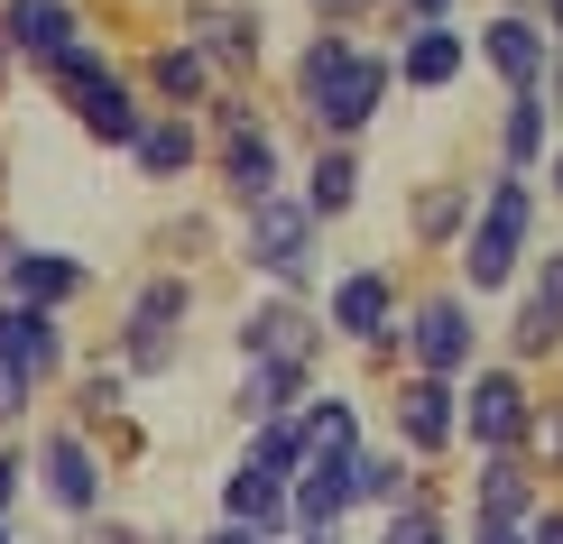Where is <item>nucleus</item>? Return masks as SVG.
<instances>
[{"mask_svg": "<svg viewBox=\"0 0 563 544\" xmlns=\"http://www.w3.org/2000/svg\"><path fill=\"white\" fill-rule=\"evenodd\" d=\"M287 75V102L305 121V148L333 138V148H369V130L388 121L397 75H388V46L379 37H351V29H305L296 56L277 65Z\"/></svg>", "mask_w": 563, "mask_h": 544, "instance_id": "nucleus-1", "label": "nucleus"}, {"mask_svg": "<svg viewBox=\"0 0 563 544\" xmlns=\"http://www.w3.org/2000/svg\"><path fill=\"white\" fill-rule=\"evenodd\" d=\"M472 185L481 203H472V231L453 241V287L472 304H499L527 287V258L545 249V195H536V176H508V167H489Z\"/></svg>", "mask_w": 563, "mask_h": 544, "instance_id": "nucleus-2", "label": "nucleus"}, {"mask_svg": "<svg viewBox=\"0 0 563 544\" xmlns=\"http://www.w3.org/2000/svg\"><path fill=\"white\" fill-rule=\"evenodd\" d=\"M203 176H213V212H231V222L296 185L287 130H277V111H260V92H213L203 102Z\"/></svg>", "mask_w": 563, "mask_h": 544, "instance_id": "nucleus-3", "label": "nucleus"}, {"mask_svg": "<svg viewBox=\"0 0 563 544\" xmlns=\"http://www.w3.org/2000/svg\"><path fill=\"white\" fill-rule=\"evenodd\" d=\"M195 304L203 287L185 268H148L139 287L121 296V323H111V369L130 378H176L185 369V333H195Z\"/></svg>", "mask_w": 563, "mask_h": 544, "instance_id": "nucleus-4", "label": "nucleus"}, {"mask_svg": "<svg viewBox=\"0 0 563 544\" xmlns=\"http://www.w3.org/2000/svg\"><path fill=\"white\" fill-rule=\"evenodd\" d=\"M231 258L260 277V296H296V304H314L323 277H333L323 231H314V212L296 195H268L260 212H241V222H231Z\"/></svg>", "mask_w": 563, "mask_h": 544, "instance_id": "nucleus-5", "label": "nucleus"}, {"mask_svg": "<svg viewBox=\"0 0 563 544\" xmlns=\"http://www.w3.org/2000/svg\"><path fill=\"white\" fill-rule=\"evenodd\" d=\"M397 342H407V369H426V378H472L489 360V323H481V304L453 287V277H434V287H407V314H397Z\"/></svg>", "mask_w": 563, "mask_h": 544, "instance_id": "nucleus-6", "label": "nucleus"}, {"mask_svg": "<svg viewBox=\"0 0 563 544\" xmlns=\"http://www.w3.org/2000/svg\"><path fill=\"white\" fill-rule=\"evenodd\" d=\"M176 37H195V56L213 65L222 92H260L268 56H277L260 0H185V10H176Z\"/></svg>", "mask_w": 563, "mask_h": 544, "instance_id": "nucleus-7", "label": "nucleus"}, {"mask_svg": "<svg viewBox=\"0 0 563 544\" xmlns=\"http://www.w3.org/2000/svg\"><path fill=\"white\" fill-rule=\"evenodd\" d=\"M314 314H323V342L369 351L379 333H397V314H407V277H397L388 258H351V268H333V277H323Z\"/></svg>", "mask_w": 563, "mask_h": 544, "instance_id": "nucleus-8", "label": "nucleus"}, {"mask_svg": "<svg viewBox=\"0 0 563 544\" xmlns=\"http://www.w3.org/2000/svg\"><path fill=\"white\" fill-rule=\"evenodd\" d=\"M29 489L56 517H102L111 508V462H102V443L75 434V424H37V443H29Z\"/></svg>", "mask_w": 563, "mask_h": 544, "instance_id": "nucleus-9", "label": "nucleus"}, {"mask_svg": "<svg viewBox=\"0 0 563 544\" xmlns=\"http://www.w3.org/2000/svg\"><path fill=\"white\" fill-rule=\"evenodd\" d=\"M536 378L508 369L499 351L462 378V453H527V424H536Z\"/></svg>", "mask_w": 563, "mask_h": 544, "instance_id": "nucleus-10", "label": "nucleus"}, {"mask_svg": "<svg viewBox=\"0 0 563 544\" xmlns=\"http://www.w3.org/2000/svg\"><path fill=\"white\" fill-rule=\"evenodd\" d=\"M388 453H407L416 470H434L443 453H462V388L426 369L388 378Z\"/></svg>", "mask_w": 563, "mask_h": 544, "instance_id": "nucleus-11", "label": "nucleus"}, {"mask_svg": "<svg viewBox=\"0 0 563 544\" xmlns=\"http://www.w3.org/2000/svg\"><path fill=\"white\" fill-rule=\"evenodd\" d=\"M231 351H241V360H296V369L333 360L323 314H314V304H296V296H250L241 314H231Z\"/></svg>", "mask_w": 563, "mask_h": 544, "instance_id": "nucleus-12", "label": "nucleus"}, {"mask_svg": "<svg viewBox=\"0 0 563 544\" xmlns=\"http://www.w3.org/2000/svg\"><path fill=\"white\" fill-rule=\"evenodd\" d=\"M130 65V84H139V102H148V111H185V121H203V102H213V65H203L195 56V37H148V46H139V56H121Z\"/></svg>", "mask_w": 563, "mask_h": 544, "instance_id": "nucleus-13", "label": "nucleus"}, {"mask_svg": "<svg viewBox=\"0 0 563 544\" xmlns=\"http://www.w3.org/2000/svg\"><path fill=\"white\" fill-rule=\"evenodd\" d=\"M351 508H361V453H351V443H305V462H296V489H287V517H296V535L351 526Z\"/></svg>", "mask_w": 563, "mask_h": 544, "instance_id": "nucleus-14", "label": "nucleus"}, {"mask_svg": "<svg viewBox=\"0 0 563 544\" xmlns=\"http://www.w3.org/2000/svg\"><path fill=\"white\" fill-rule=\"evenodd\" d=\"M472 65H481L499 92H536V84H545V65H554V37L536 29V10H481Z\"/></svg>", "mask_w": 563, "mask_h": 544, "instance_id": "nucleus-15", "label": "nucleus"}, {"mask_svg": "<svg viewBox=\"0 0 563 544\" xmlns=\"http://www.w3.org/2000/svg\"><path fill=\"white\" fill-rule=\"evenodd\" d=\"M0 369H19L29 388H65L75 378V333H65V314H37V304L0 296Z\"/></svg>", "mask_w": 563, "mask_h": 544, "instance_id": "nucleus-16", "label": "nucleus"}, {"mask_svg": "<svg viewBox=\"0 0 563 544\" xmlns=\"http://www.w3.org/2000/svg\"><path fill=\"white\" fill-rule=\"evenodd\" d=\"M545 470L527 453H472V480H462V517L472 526H527L536 508H545Z\"/></svg>", "mask_w": 563, "mask_h": 544, "instance_id": "nucleus-17", "label": "nucleus"}, {"mask_svg": "<svg viewBox=\"0 0 563 544\" xmlns=\"http://www.w3.org/2000/svg\"><path fill=\"white\" fill-rule=\"evenodd\" d=\"M388 75H397V92H416V102H443V92H462V75H472V19L388 37Z\"/></svg>", "mask_w": 563, "mask_h": 544, "instance_id": "nucleus-18", "label": "nucleus"}, {"mask_svg": "<svg viewBox=\"0 0 563 544\" xmlns=\"http://www.w3.org/2000/svg\"><path fill=\"white\" fill-rule=\"evenodd\" d=\"M287 195L314 212V231H342L351 212H361V195H369V157L361 148H333V138H314V148L296 157V185Z\"/></svg>", "mask_w": 563, "mask_h": 544, "instance_id": "nucleus-19", "label": "nucleus"}, {"mask_svg": "<svg viewBox=\"0 0 563 544\" xmlns=\"http://www.w3.org/2000/svg\"><path fill=\"white\" fill-rule=\"evenodd\" d=\"M75 37H92L84 0H0V46H10V65H19V75L56 65Z\"/></svg>", "mask_w": 563, "mask_h": 544, "instance_id": "nucleus-20", "label": "nucleus"}, {"mask_svg": "<svg viewBox=\"0 0 563 544\" xmlns=\"http://www.w3.org/2000/svg\"><path fill=\"white\" fill-rule=\"evenodd\" d=\"M472 203H481L472 176H426V185H407V249L453 258V241L472 231Z\"/></svg>", "mask_w": 563, "mask_h": 544, "instance_id": "nucleus-21", "label": "nucleus"}, {"mask_svg": "<svg viewBox=\"0 0 563 544\" xmlns=\"http://www.w3.org/2000/svg\"><path fill=\"white\" fill-rule=\"evenodd\" d=\"M102 287V268H92L84 249H56V241H29V258H19V304H37V314H75V304Z\"/></svg>", "mask_w": 563, "mask_h": 544, "instance_id": "nucleus-22", "label": "nucleus"}, {"mask_svg": "<svg viewBox=\"0 0 563 544\" xmlns=\"http://www.w3.org/2000/svg\"><path fill=\"white\" fill-rule=\"evenodd\" d=\"M130 176L139 185H195L203 176V121H185V111H148V130L130 138Z\"/></svg>", "mask_w": 563, "mask_h": 544, "instance_id": "nucleus-23", "label": "nucleus"}, {"mask_svg": "<svg viewBox=\"0 0 563 544\" xmlns=\"http://www.w3.org/2000/svg\"><path fill=\"white\" fill-rule=\"evenodd\" d=\"M65 121H75V138L84 148H102V157H130V138L148 130V102H139V84H130V65L111 84H92L75 111H65Z\"/></svg>", "mask_w": 563, "mask_h": 544, "instance_id": "nucleus-24", "label": "nucleus"}, {"mask_svg": "<svg viewBox=\"0 0 563 544\" xmlns=\"http://www.w3.org/2000/svg\"><path fill=\"white\" fill-rule=\"evenodd\" d=\"M545 148H554V111L536 102V92H499V111H489V167L536 176Z\"/></svg>", "mask_w": 563, "mask_h": 544, "instance_id": "nucleus-25", "label": "nucleus"}, {"mask_svg": "<svg viewBox=\"0 0 563 544\" xmlns=\"http://www.w3.org/2000/svg\"><path fill=\"white\" fill-rule=\"evenodd\" d=\"M314 388H323V369H296V360H241L231 415H241V434H250V424H277V415H296Z\"/></svg>", "mask_w": 563, "mask_h": 544, "instance_id": "nucleus-26", "label": "nucleus"}, {"mask_svg": "<svg viewBox=\"0 0 563 544\" xmlns=\"http://www.w3.org/2000/svg\"><path fill=\"white\" fill-rule=\"evenodd\" d=\"M499 360H508V369H527V378L563 360V314H554L545 296H527V287L508 296V323H499Z\"/></svg>", "mask_w": 563, "mask_h": 544, "instance_id": "nucleus-27", "label": "nucleus"}, {"mask_svg": "<svg viewBox=\"0 0 563 544\" xmlns=\"http://www.w3.org/2000/svg\"><path fill=\"white\" fill-rule=\"evenodd\" d=\"M111 75H121V56H111V37H75V46H65L56 65H37L29 84H37L46 102H56V111H75L84 92H92V84H111Z\"/></svg>", "mask_w": 563, "mask_h": 544, "instance_id": "nucleus-28", "label": "nucleus"}, {"mask_svg": "<svg viewBox=\"0 0 563 544\" xmlns=\"http://www.w3.org/2000/svg\"><path fill=\"white\" fill-rule=\"evenodd\" d=\"M369 544H453V517H443V480H434V470L407 480V508H388Z\"/></svg>", "mask_w": 563, "mask_h": 544, "instance_id": "nucleus-29", "label": "nucleus"}, {"mask_svg": "<svg viewBox=\"0 0 563 544\" xmlns=\"http://www.w3.org/2000/svg\"><path fill=\"white\" fill-rule=\"evenodd\" d=\"M296 434L305 443H351V453H361V443H369V397L361 388H314L296 407Z\"/></svg>", "mask_w": 563, "mask_h": 544, "instance_id": "nucleus-30", "label": "nucleus"}, {"mask_svg": "<svg viewBox=\"0 0 563 544\" xmlns=\"http://www.w3.org/2000/svg\"><path fill=\"white\" fill-rule=\"evenodd\" d=\"M407 480H416V462L407 453H388V443H361V508H407Z\"/></svg>", "mask_w": 563, "mask_h": 544, "instance_id": "nucleus-31", "label": "nucleus"}, {"mask_svg": "<svg viewBox=\"0 0 563 544\" xmlns=\"http://www.w3.org/2000/svg\"><path fill=\"white\" fill-rule=\"evenodd\" d=\"M213 241H222V212H176V222L157 231V258L195 277V258H213Z\"/></svg>", "mask_w": 563, "mask_h": 544, "instance_id": "nucleus-32", "label": "nucleus"}, {"mask_svg": "<svg viewBox=\"0 0 563 544\" xmlns=\"http://www.w3.org/2000/svg\"><path fill=\"white\" fill-rule=\"evenodd\" d=\"M462 10H472V0H388V10H379V29H369V37H407V29H453V19Z\"/></svg>", "mask_w": 563, "mask_h": 544, "instance_id": "nucleus-33", "label": "nucleus"}, {"mask_svg": "<svg viewBox=\"0 0 563 544\" xmlns=\"http://www.w3.org/2000/svg\"><path fill=\"white\" fill-rule=\"evenodd\" d=\"M527 462L563 480V397H536V424H527Z\"/></svg>", "mask_w": 563, "mask_h": 544, "instance_id": "nucleus-34", "label": "nucleus"}, {"mask_svg": "<svg viewBox=\"0 0 563 544\" xmlns=\"http://www.w3.org/2000/svg\"><path fill=\"white\" fill-rule=\"evenodd\" d=\"M379 10H388V0H305V29H351V37H369V29H379Z\"/></svg>", "mask_w": 563, "mask_h": 544, "instance_id": "nucleus-35", "label": "nucleus"}, {"mask_svg": "<svg viewBox=\"0 0 563 544\" xmlns=\"http://www.w3.org/2000/svg\"><path fill=\"white\" fill-rule=\"evenodd\" d=\"M29 415H37V388L19 369H0V443H19L29 434Z\"/></svg>", "mask_w": 563, "mask_h": 544, "instance_id": "nucleus-36", "label": "nucleus"}, {"mask_svg": "<svg viewBox=\"0 0 563 544\" xmlns=\"http://www.w3.org/2000/svg\"><path fill=\"white\" fill-rule=\"evenodd\" d=\"M527 296H545V304H554V314H563V241L527 258Z\"/></svg>", "mask_w": 563, "mask_h": 544, "instance_id": "nucleus-37", "label": "nucleus"}, {"mask_svg": "<svg viewBox=\"0 0 563 544\" xmlns=\"http://www.w3.org/2000/svg\"><path fill=\"white\" fill-rule=\"evenodd\" d=\"M29 499V443H0V517Z\"/></svg>", "mask_w": 563, "mask_h": 544, "instance_id": "nucleus-38", "label": "nucleus"}, {"mask_svg": "<svg viewBox=\"0 0 563 544\" xmlns=\"http://www.w3.org/2000/svg\"><path fill=\"white\" fill-rule=\"evenodd\" d=\"M75 544H148V526H130V517H84V526H75Z\"/></svg>", "mask_w": 563, "mask_h": 544, "instance_id": "nucleus-39", "label": "nucleus"}, {"mask_svg": "<svg viewBox=\"0 0 563 544\" xmlns=\"http://www.w3.org/2000/svg\"><path fill=\"white\" fill-rule=\"evenodd\" d=\"M19 258H29V231H19V222H0V296L19 287Z\"/></svg>", "mask_w": 563, "mask_h": 544, "instance_id": "nucleus-40", "label": "nucleus"}, {"mask_svg": "<svg viewBox=\"0 0 563 544\" xmlns=\"http://www.w3.org/2000/svg\"><path fill=\"white\" fill-rule=\"evenodd\" d=\"M536 195H545V212H563V138L545 148V167H536Z\"/></svg>", "mask_w": 563, "mask_h": 544, "instance_id": "nucleus-41", "label": "nucleus"}, {"mask_svg": "<svg viewBox=\"0 0 563 544\" xmlns=\"http://www.w3.org/2000/svg\"><path fill=\"white\" fill-rule=\"evenodd\" d=\"M527 544H563V499H545V508L527 517Z\"/></svg>", "mask_w": 563, "mask_h": 544, "instance_id": "nucleus-42", "label": "nucleus"}, {"mask_svg": "<svg viewBox=\"0 0 563 544\" xmlns=\"http://www.w3.org/2000/svg\"><path fill=\"white\" fill-rule=\"evenodd\" d=\"M536 102H545V111H554V138H563V56L545 65V84H536Z\"/></svg>", "mask_w": 563, "mask_h": 544, "instance_id": "nucleus-43", "label": "nucleus"}, {"mask_svg": "<svg viewBox=\"0 0 563 544\" xmlns=\"http://www.w3.org/2000/svg\"><path fill=\"white\" fill-rule=\"evenodd\" d=\"M453 544H527V526H472V517H462Z\"/></svg>", "mask_w": 563, "mask_h": 544, "instance_id": "nucleus-44", "label": "nucleus"}, {"mask_svg": "<svg viewBox=\"0 0 563 544\" xmlns=\"http://www.w3.org/2000/svg\"><path fill=\"white\" fill-rule=\"evenodd\" d=\"M185 544H260V535H250V526H222V517H213V526H203V535H185Z\"/></svg>", "mask_w": 563, "mask_h": 544, "instance_id": "nucleus-45", "label": "nucleus"}, {"mask_svg": "<svg viewBox=\"0 0 563 544\" xmlns=\"http://www.w3.org/2000/svg\"><path fill=\"white\" fill-rule=\"evenodd\" d=\"M536 29L554 37V56H563V0H536Z\"/></svg>", "mask_w": 563, "mask_h": 544, "instance_id": "nucleus-46", "label": "nucleus"}, {"mask_svg": "<svg viewBox=\"0 0 563 544\" xmlns=\"http://www.w3.org/2000/svg\"><path fill=\"white\" fill-rule=\"evenodd\" d=\"M10 84H19V65H10V46H0V102H10Z\"/></svg>", "mask_w": 563, "mask_h": 544, "instance_id": "nucleus-47", "label": "nucleus"}, {"mask_svg": "<svg viewBox=\"0 0 563 544\" xmlns=\"http://www.w3.org/2000/svg\"><path fill=\"white\" fill-rule=\"evenodd\" d=\"M489 10H536V0H489Z\"/></svg>", "mask_w": 563, "mask_h": 544, "instance_id": "nucleus-48", "label": "nucleus"}, {"mask_svg": "<svg viewBox=\"0 0 563 544\" xmlns=\"http://www.w3.org/2000/svg\"><path fill=\"white\" fill-rule=\"evenodd\" d=\"M0 544H19V535H10V517H0Z\"/></svg>", "mask_w": 563, "mask_h": 544, "instance_id": "nucleus-49", "label": "nucleus"}]
</instances>
